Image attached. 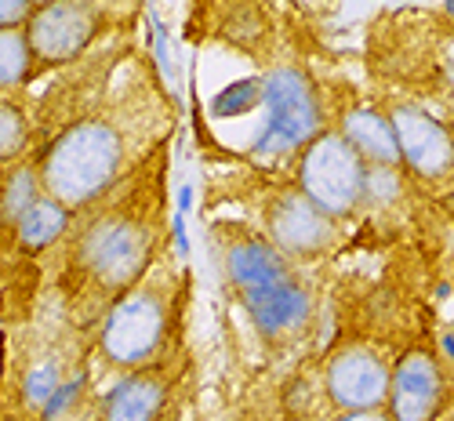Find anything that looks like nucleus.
I'll return each mask as SVG.
<instances>
[{
    "instance_id": "20e7f679",
    "label": "nucleus",
    "mask_w": 454,
    "mask_h": 421,
    "mask_svg": "<svg viewBox=\"0 0 454 421\" xmlns=\"http://www.w3.org/2000/svg\"><path fill=\"white\" fill-rule=\"evenodd\" d=\"M168 334V298L149 287L135 284L124 291L102 324V356L124 370H138L153 360Z\"/></svg>"
},
{
    "instance_id": "b1692460",
    "label": "nucleus",
    "mask_w": 454,
    "mask_h": 421,
    "mask_svg": "<svg viewBox=\"0 0 454 421\" xmlns=\"http://www.w3.org/2000/svg\"><path fill=\"white\" fill-rule=\"evenodd\" d=\"M0 370H4V360H0Z\"/></svg>"
},
{
    "instance_id": "f3484780",
    "label": "nucleus",
    "mask_w": 454,
    "mask_h": 421,
    "mask_svg": "<svg viewBox=\"0 0 454 421\" xmlns=\"http://www.w3.org/2000/svg\"><path fill=\"white\" fill-rule=\"evenodd\" d=\"M33 48L26 29H0V91L19 88L33 69Z\"/></svg>"
},
{
    "instance_id": "7ed1b4c3",
    "label": "nucleus",
    "mask_w": 454,
    "mask_h": 421,
    "mask_svg": "<svg viewBox=\"0 0 454 421\" xmlns=\"http://www.w3.org/2000/svg\"><path fill=\"white\" fill-rule=\"evenodd\" d=\"M298 189L324 214L346 218L367 200V160L342 131H320L298 164Z\"/></svg>"
},
{
    "instance_id": "423d86ee",
    "label": "nucleus",
    "mask_w": 454,
    "mask_h": 421,
    "mask_svg": "<svg viewBox=\"0 0 454 421\" xmlns=\"http://www.w3.org/2000/svg\"><path fill=\"white\" fill-rule=\"evenodd\" d=\"M98 33V8L91 0H55V4L36 8L26 36L33 58L44 66H66L88 51Z\"/></svg>"
},
{
    "instance_id": "9b49d317",
    "label": "nucleus",
    "mask_w": 454,
    "mask_h": 421,
    "mask_svg": "<svg viewBox=\"0 0 454 421\" xmlns=\"http://www.w3.org/2000/svg\"><path fill=\"white\" fill-rule=\"evenodd\" d=\"M240 298H244V309H247L254 331L262 338H273V341L301 334L306 324H309V316H313V298H309L306 287L294 280V273L277 280V284H270V287L247 291Z\"/></svg>"
},
{
    "instance_id": "f257e3e1",
    "label": "nucleus",
    "mask_w": 454,
    "mask_h": 421,
    "mask_svg": "<svg viewBox=\"0 0 454 421\" xmlns=\"http://www.w3.org/2000/svg\"><path fill=\"white\" fill-rule=\"evenodd\" d=\"M124 164V135L102 117H88L81 124L66 128L41 157L44 193L59 204L84 207L98 200Z\"/></svg>"
},
{
    "instance_id": "4468645a",
    "label": "nucleus",
    "mask_w": 454,
    "mask_h": 421,
    "mask_svg": "<svg viewBox=\"0 0 454 421\" xmlns=\"http://www.w3.org/2000/svg\"><path fill=\"white\" fill-rule=\"evenodd\" d=\"M346 142L367 160V168H396L400 164V142L393 121L371 109H353L342 124Z\"/></svg>"
},
{
    "instance_id": "412c9836",
    "label": "nucleus",
    "mask_w": 454,
    "mask_h": 421,
    "mask_svg": "<svg viewBox=\"0 0 454 421\" xmlns=\"http://www.w3.org/2000/svg\"><path fill=\"white\" fill-rule=\"evenodd\" d=\"M33 12L29 0H0V29H26Z\"/></svg>"
},
{
    "instance_id": "6e6552de",
    "label": "nucleus",
    "mask_w": 454,
    "mask_h": 421,
    "mask_svg": "<svg viewBox=\"0 0 454 421\" xmlns=\"http://www.w3.org/2000/svg\"><path fill=\"white\" fill-rule=\"evenodd\" d=\"M389 381H393L389 363L367 346H349L334 353L324 374L327 396L342 414L378 410L382 403H389Z\"/></svg>"
},
{
    "instance_id": "393cba45",
    "label": "nucleus",
    "mask_w": 454,
    "mask_h": 421,
    "mask_svg": "<svg viewBox=\"0 0 454 421\" xmlns=\"http://www.w3.org/2000/svg\"><path fill=\"white\" fill-rule=\"evenodd\" d=\"M447 421H454V417H447Z\"/></svg>"
},
{
    "instance_id": "39448f33",
    "label": "nucleus",
    "mask_w": 454,
    "mask_h": 421,
    "mask_svg": "<svg viewBox=\"0 0 454 421\" xmlns=\"http://www.w3.org/2000/svg\"><path fill=\"white\" fill-rule=\"evenodd\" d=\"M81 265L84 273L102 291H131L145 273L149 254H153V237L149 229L131 214H109L98 218L84 240H81Z\"/></svg>"
},
{
    "instance_id": "0eeeda50",
    "label": "nucleus",
    "mask_w": 454,
    "mask_h": 421,
    "mask_svg": "<svg viewBox=\"0 0 454 421\" xmlns=\"http://www.w3.org/2000/svg\"><path fill=\"white\" fill-rule=\"evenodd\" d=\"M270 244L287 258H317L334 244V218L324 214L301 189H284L266 207Z\"/></svg>"
},
{
    "instance_id": "f03ea898",
    "label": "nucleus",
    "mask_w": 454,
    "mask_h": 421,
    "mask_svg": "<svg viewBox=\"0 0 454 421\" xmlns=\"http://www.w3.org/2000/svg\"><path fill=\"white\" fill-rule=\"evenodd\" d=\"M262 105L266 124L254 138L258 160H280L294 149H306L324 124L313 84L298 69H273L262 76Z\"/></svg>"
},
{
    "instance_id": "a211bd4d",
    "label": "nucleus",
    "mask_w": 454,
    "mask_h": 421,
    "mask_svg": "<svg viewBox=\"0 0 454 421\" xmlns=\"http://www.w3.org/2000/svg\"><path fill=\"white\" fill-rule=\"evenodd\" d=\"M29 142L26 113L15 102H0V160H15Z\"/></svg>"
},
{
    "instance_id": "ddd939ff",
    "label": "nucleus",
    "mask_w": 454,
    "mask_h": 421,
    "mask_svg": "<svg viewBox=\"0 0 454 421\" xmlns=\"http://www.w3.org/2000/svg\"><path fill=\"white\" fill-rule=\"evenodd\" d=\"M168 400V381L157 370H135L109 389L102 421H157Z\"/></svg>"
},
{
    "instance_id": "6ab92c4d",
    "label": "nucleus",
    "mask_w": 454,
    "mask_h": 421,
    "mask_svg": "<svg viewBox=\"0 0 454 421\" xmlns=\"http://www.w3.org/2000/svg\"><path fill=\"white\" fill-rule=\"evenodd\" d=\"M396 197H400L396 168H367V200H374V204H393Z\"/></svg>"
},
{
    "instance_id": "dca6fc26",
    "label": "nucleus",
    "mask_w": 454,
    "mask_h": 421,
    "mask_svg": "<svg viewBox=\"0 0 454 421\" xmlns=\"http://www.w3.org/2000/svg\"><path fill=\"white\" fill-rule=\"evenodd\" d=\"M41 189H44V178H41V168L33 164H19L4 185H0V218H4L8 225H19L22 214L41 200Z\"/></svg>"
},
{
    "instance_id": "aec40b11",
    "label": "nucleus",
    "mask_w": 454,
    "mask_h": 421,
    "mask_svg": "<svg viewBox=\"0 0 454 421\" xmlns=\"http://www.w3.org/2000/svg\"><path fill=\"white\" fill-rule=\"evenodd\" d=\"M55 393H59V370H55V363L36 367L29 374V381H26V400L36 403V407H44V403H51Z\"/></svg>"
},
{
    "instance_id": "9d476101",
    "label": "nucleus",
    "mask_w": 454,
    "mask_h": 421,
    "mask_svg": "<svg viewBox=\"0 0 454 421\" xmlns=\"http://www.w3.org/2000/svg\"><path fill=\"white\" fill-rule=\"evenodd\" d=\"M443 403V374L429 349H411L393 367L389 417L393 421H436Z\"/></svg>"
},
{
    "instance_id": "5701e85b",
    "label": "nucleus",
    "mask_w": 454,
    "mask_h": 421,
    "mask_svg": "<svg viewBox=\"0 0 454 421\" xmlns=\"http://www.w3.org/2000/svg\"><path fill=\"white\" fill-rule=\"evenodd\" d=\"M33 8H44V4H55V0H29Z\"/></svg>"
},
{
    "instance_id": "4be33fe9",
    "label": "nucleus",
    "mask_w": 454,
    "mask_h": 421,
    "mask_svg": "<svg viewBox=\"0 0 454 421\" xmlns=\"http://www.w3.org/2000/svg\"><path fill=\"white\" fill-rule=\"evenodd\" d=\"M338 421H393V417L382 410H353V414H342Z\"/></svg>"
},
{
    "instance_id": "1a4fd4ad",
    "label": "nucleus",
    "mask_w": 454,
    "mask_h": 421,
    "mask_svg": "<svg viewBox=\"0 0 454 421\" xmlns=\"http://www.w3.org/2000/svg\"><path fill=\"white\" fill-rule=\"evenodd\" d=\"M389 121L400 142V164H407L414 175L429 182L447 178L454 171V135L440 121L414 105H396Z\"/></svg>"
},
{
    "instance_id": "f8f14e48",
    "label": "nucleus",
    "mask_w": 454,
    "mask_h": 421,
    "mask_svg": "<svg viewBox=\"0 0 454 421\" xmlns=\"http://www.w3.org/2000/svg\"><path fill=\"white\" fill-rule=\"evenodd\" d=\"M225 277L240 294H247L291 277V258L262 237H240L225 247Z\"/></svg>"
},
{
    "instance_id": "2eb2a0df",
    "label": "nucleus",
    "mask_w": 454,
    "mask_h": 421,
    "mask_svg": "<svg viewBox=\"0 0 454 421\" xmlns=\"http://www.w3.org/2000/svg\"><path fill=\"white\" fill-rule=\"evenodd\" d=\"M66 225H69V207L59 204L55 197H41L15 225V237L26 251H44L66 233Z\"/></svg>"
}]
</instances>
